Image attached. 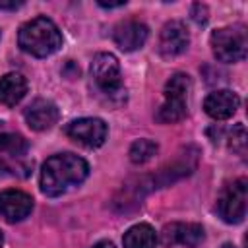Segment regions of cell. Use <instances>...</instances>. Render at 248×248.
Returning a JSON list of instances; mask_svg holds the SVG:
<instances>
[{"label": "cell", "instance_id": "obj_1", "mask_svg": "<svg viewBox=\"0 0 248 248\" xmlns=\"http://www.w3.org/2000/svg\"><path fill=\"white\" fill-rule=\"evenodd\" d=\"M89 167L85 159L74 153H58L45 161L41 169V192L56 198L68 188L81 184L87 178Z\"/></svg>", "mask_w": 248, "mask_h": 248}, {"label": "cell", "instance_id": "obj_2", "mask_svg": "<svg viewBox=\"0 0 248 248\" xmlns=\"http://www.w3.org/2000/svg\"><path fill=\"white\" fill-rule=\"evenodd\" d=\"M17 43L21 50H25L27 54L45 58L54 54L62 46V35L52 19L39 16L19 27Z\"/></svg>", "mask_w": 248, "mask_h": 248}, {"label": "cell", "instance_id": "obj_3", "mask_svg": "<svg viewBox=\"0 0 248 248\" xmlns=\"http://www.w3.org/2000/svg\"><path fill=\"white\" fill-rule=\"evenodd\" d=\"M33 170L27 141L17 134H0V172L25 178Z\"/></svg>", "mask_w": 248, "mask_h": 248}, {"label": "cell", "instance_id": "obj_4", "mask_svg": "<svg viewBox=\"0 0 248 248\" xmlns=\"http://www.w3.org/2000/svg\"><path fill=\"white\" fill-rule=\"evenodd\" d=\"M91 78L99 87V91L107 95L110 101L116 103L126 101V89L122 87V79H120V64L114 54L110 52L95 54L91 62Z\"/></svg>", "mask_w": 248, "mask_h": 248}, {"label": "cell", "instance_id": "obj_5", "mask_svg": "<svg viewBox=\"0 0 248 248\" xmlns=\"http://www.w3.org/2000/svg\"><path fill=\"white\" fill-rule=\"evenodd\" d=\"M190 78L182 72L174 74L169 78L165 83V103L157 110V120L163 124H172L178 122L186 116V107H188V93H190Z\"/></svg>", "mask_w": 248, "mask_h": 248}, {"label": "cell", "instance_id": "obj_6", "mask_svg": "<svg viewBox=\"0 0 248 248\" xmlns=\"http://www.w3.org/2000/svg\"><path fill=\"white\" fill-rule=\"evenodd\" d=\"M211 50L221 62H240L248 50L246 27L244 25H229L211 33Z\"/></svg>", "mask_w": 248, "mask_h": 248}, {"label": "cell", "instance_id": "obj_7", "mask_svg": "<svg viewBox=\"0 0 248 248\" xmlns=\"http://www.w3.org/2000/svg\"><path fill=\"white\" fill-rule=\"evenodd\" d=\"M246 200H248V180L238 178L227 184L217 198V213L225 223L236 225L244 221L246 215Z\"/></svg>", "mask_w": 248, "mask_h": 248}, {"label": "cell", "instance_id": "obj_8", "mask_svg": "<svg viewBox=\"0 0 248 248\" xmlns=\"http://www.w3.org/2000/svg\"><path fill=\"white\" fill-rule=\"evenodd\" d=\"M66 136L74 141H78L79 145H85V147H99L105 143L107 140V124L101 120V118H78V120H72L66 128H64Z\"/></svg>", "mask_w": 248, "mask_h": 248}, {"label": "cell", "instance_id": "obj_9", "mask_svg": "<svg viewBox=\"0 0 248 248\" xmlns=\"http://www.w3.org/2000/svg\"><path fill=\"white\" fill-rule=\"evenodd\" d=\"M205 232L203 227L198 223H170L163 229L161 232V240L167 248L180 244L186 248H196L203 242Z\"/></svg>", "mask_w": 248, "mask_h": 248}, {"label": "cell", "instance_id": "obj_10", "mask_svg": "<svg viewBox=\"0 0 248 248\" xmlns=\"http://www.w3.org/2000/svg\"><path fill=\"white\" fill-rule=\"evenodd\" d=\"M190 43V35L188 29L182 21H169L165 23V27L161 29L159 35V52L163 58H174L178 54H182L186 50Z\"/></svg>", "mask_w": 248, "mask_h": 248}, {"label": "cell", "instance_id": "obj_11", "mask_svg": "<svg viewBox=\"0 0 248 248\" xmlns=\"http://www.w3.org/2000/svg\"><path fill=\"white\" fill-rule=\"evenodd\" d=\"M147 35H149V29L145 23L136 21V19H128V21H122L114 27L112 41L116 43L118 48L132 52V50L143 46V43L147 41Z\"/></svg>", "mask_w": 248, "mask_h": 248}, {"label": "cell", "instance_id": "obj_12", "mask_svg": "<svg viewBox=\"0 0 248 248\" xmlns=\"http://www.w3.org/2000/svg\"><path fill=\"white\" fill-rule=\"evenodd\" d=\"M33 209V200L29 194L21 190H4L0 192V215L10 221H21L25 219Z\"/></svg>", "mask_w": 248, "mask_h": 248}, {"label": "cell", "instance_id": "obj_13", "mask_svg": "<svg viewBox=\"0 0 248 248\" xmlns=\"http://www.w3.org/2000/svg\"><path fill=\"white\" fill-rule=\"evenodd\" d=\"M240 105V97L231 89H217L209 93L203 101L205 112L215 120H227L231 118Z\"/></svg>", "mask_w": 248, "mask_h": 248}, {"label": "cell", "instance_id": "obj_14", "mask_svg": "<svg viewBox=\"0 0 248 248\" xmlns=\"http://www.w3.org/2000/svg\"><path fill=\"white\" fill-rule=\"evenodd\" d=\"M23 116H25V122L29 124V128H33L37 132H43V130H48V128H52L56 124L58 108L48 99H35L25 108Z\"/></svg>", "mask_w": 248, "mask_h": 248}, {"label": "cell", "instance_id": "obj_15", "mask_svg": "<svg viewBox=\"0 0 248 248\" xmlns=\"http://www.w3.org/2000/svg\"><path fill=\"white\" fill-rule=\"evenodd\" d=\"M27 93V81L21 74L10 72L0 78V103L6 107H16Z\"/></svg>", "mask_w": 248, "mask_h": 248}, {"label": "cell", "instance_id": "obj_16", "mask_svg": "<svg viewBox=\"0 0 248 248\" xmlns=\"http://www.w3.org/2000/svg\"><path fill=\"white\" fill-rule=\"evenodd\" d=\"M122 242H124V248H155L157 246V234H155L151 225L138 223L124 232Z\"/></svg>", "mask_w": 248, "mask_h": 248}, {"label": "cell", "instance_id": "obj_17", "mask_svg": "<svg viewBox=\"0 0 248 248\" xmlns=\"http://www.w3.org/2000/svg\"><path fill=\"white\" fill-rule=\"evenodd\" d=\"M159 151V145L153 141V140H136L132 145H130V161L136 163V165H143L147 161H151Z\"/></svg>", "mask_w": 248, "mask_h": 248}, {"label": "cell", "instance_id": "obj_18", "mask_svg": "<svg viewBox=\"0 0 248 248\" xmlns=\"http://www.w3.org/2000/svg\"><path fill=\"white\" fill-rule=\"evenodd\" d=\"M229 140H231V141H229L231 149L236 151L238 155H244V151H246V130H244L242 124H236V126L231 130Z\"/></svg>", "mask_w": 248, "mask_h": 248}, {"label": "cell", "instance_id": "obj_19", "mask_svg": "<svg viewBox=\"0 0 248 248\" xmlns=\"http://www.w3.org/2000/svg\"><path fill=\"white\" fill-rule=\"evenodd\" d=\"M192 17L198 25H203L207 21V8L203 4H194L192 6Z\"/></svg>", "mask_w": 248, "mask_h": 248}, {"label": "cell", "instance_id": "obj_20", "mask_svg": "<svg viewBox=\"0 0 248 248\" xmlns=\"http://www.w3.org/2000/svg\"><path fill=\"white\" fill-rule=\"evenodd\" d=\"M23 2H0V10H16L19 8Z\"/></svg>", "mask_w": 248, "mask_h": 248}, {"label": "cell", "instance_id": "obj_21", "mask_svg": "<svg viewBox=\"0 0 248 248\" xmlns=\"http://www.w3.org/2000/svg\"><path fill=\"white\" fill-rule=\"evenodd\" d=\"M91 248H114V244H112L110 240H101V242H97V244H93Z\"/></svg>", "mask_w": 248, "mask_h": 248}, {"label": "cell", "instance_id": "obj_22", "mask_svg": "<svg viewBox=\"0 0 248 248\" xmlns=\"http://www.w3.org/2000/svg\"><path fill=\"white\" fill-rule=\"evenodd\" d=\"M221 248H236V246H234V244H231V242H227V244H223Z\"/></svg>", "mask_w": 248, "mask_h": 248}, {"label": "cell", "instance_id": "obj_23", "mask_svg": "<svg viewBox=\"0 0 248 248\" xmlns=\"http://www.w3.org/2000/svg\"><path fill=\"white\" fill-rule=\"evenodd\" d=\"M2 244H4V236H2V232H0V248H2Z\"/></svg>", "mask_w": 248, "mask_h": 248}]
</instances>
